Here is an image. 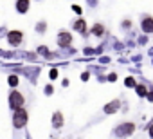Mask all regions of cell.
I'll return each mask as SVG.
<instances>
[{
	"label": "cell",
	"mask_w": 153,
	"mask_h": 139,
	"mask_svg": "<svg viewBox=\"0 0 153 139\" xmlns=\"http://www.w3.org/2000/svg\"><path fill=\"white\" fill-rule=\"evenodd\" d=\"M27 117H29V114H27V110L24 107L18 108V110H15L13 112V125H15V128H22L27 123Z\"/></svg>",
	"instance_id": "obj_1"
},
{
	"label": "cell",
	"mask_w": 153,
	"mask_h": 139,
	"mask_svg": "<svg viewBox=\"0 0 153 139\" xmlns=\"http://www.w3.org/2000/svg\"><path fill=\"white\" fill-rule=\"evenodd\" d=\"M133 130H135V123H131V121H126V123H121L115 130H114V134L117 135V137H128L130 134H133Z\"/></svg>",
	"instance_id": "obj_2"
},
{
	"label": "cell",
	"mask_w": 153,
	"mask_h": 139,
	"mask_svg": "<svg viewBox=\"0 0 153 139\" xmlns=\"http://www.w3.org/2000/svg\"><path fill=\"white\" fill-rule=\"evenodd\" d=\"M9 107L13 108V112L24 107V96H22V92H18V90H13V92L9 94Z\"/></svg>",
	"instance_id": "obj_3"
},
{
	"label": "cell",
	"mask_w": 153,
	"mask_h": 139,
	"mask_svg": "<svg viewBox=\"0 0 153 139\" xmlns=\"http://www.w3.org/2000/svg\"><path fill=\"white\" fill-rule=\"evenodd\" d=\"M6 38H7V42H9L11 47H18L22 43V40H24V33L18 31V29H15V31H9Z\"/></svg>",
	"instance_id": "obj_4"
},
{
	"label": "cell",
	"mask_w": 153,
	"mask_h": 139,
	"mask_svg": "<svg viewBox=\"0 0 153 139\" xmlns=\"http://www.w3.org/2000/svg\"><path fill=\"white\" fill-rule=\"evenodd\" d=\"M56 42H58V45H59V47H68V45L72 43V34H70L68 31H61V33L58 34Z\"/></svg>",
	"instance_id": "obj_5"
},
{
	"label": "cell",
	"mask_w": 153,
	"mask_h": 139,
	"mask_svg": "<svg viewBox=\"0 0 153 139\" xmlns=\"http://www.w3.org/2000/svg\"><path fill=\"white\" fill-rule=\"evenodd\" d=\"M15 9L20 15L29 13V9H31V0H16V2H15Z\"/></svg>",
	"instance_id": "obj_6"
},
{
	"label": "cell",
	"mask_w": 153,
	"mask_h": 139,
	"mask_svg": "<svg viewBox=\"0 0 153 139\" xmlns=\"http://www.w3.org/2000/svg\"><path fill=\"white\" fill-rule=\"evenodd\" d=\"M140 29H142L144 33H153V16L144 15L142 20H140Z\"/></svg>",
	"instance_id": "obj_7"
},
{
	"label": "cell",
	"mask_w": 153,
	"mask_h": 139,
	"mask_svg": "<svg viewBox=\"0 0 153 139\" xmlns=\"http://www.w3.org/2000/svg\"><path fill=\"white\" fill-rule=\"evenodd\" d=\"M72 29H74V31H78V33H81L83 36H87V34H88V29H87V22H85L83 18L76 20V22L72 24Z\"/></svg>",
	"instance_id": "obj_8"
},
{
	"label": "cell",
	"mask_w": 153,
	"mask_h": 139,
	"mask_svg": "<svg viewBox=\"0 0 153 139\" xmlns=\"http://www.w3.org/2000/svg\"><path fill=\"white\" fill-rule=\"evenodd\" d=\"M119 107H121V101H119V99H114V101L106 103L103 110H105V114H115V112L119 110Z\"/></svg>",
	"instance_id": "obj_9"
},
{
	"label": "cell",
	"mask_w": 153,
	"mask_h": 139,
	"mask_svg": "<svg viewBox=\"0 0 153 139\" xmlns=\"http://www.w3.org/2000/svg\"><path fill=\"white\" fill-rule=\"evenodd\" d=\"M52 126L54 128H61L63 126V114L61 112H54L52 114Z\"/></svg>",
	"instance_id": "obj_10"
},
{
	"label": "cell",
	"mask_w": 153,
	"mask_h": 139,
	"mask_svg": "<svg viewBox=\"0 0 153 139\" xmlns=\"http://www.w3.org/2000/svg\"><path fill=\"white\" fill-rule=\"evenodd\" d=\"M90 33H92L94 36H103V34H105V27H103L101 24H94L92 29H90Z\"/></svg>",
	"instance_id": "obj_11"
},
{
	"label": "cell",
	"mask_w": 153,
	"mask_h": 139,
	"mask_svg": "<svg viewBox=\"0 0 153 139\" xmlns=\"http://www.w3.org/2000/svg\"><path fill=\"white\" fill-rule=\"evenodd\" d=\"M135 92H137V96H139V98H148V94H149V92H148V89H146L142 83H140V85H137Z\"/></svg>",
	"instance_id": "obj_12"
},
{
	"label": "cell",
	"mask_w": 153,
	"mask_h": 139,
	"mask_svg": "<svg viewBox=\"0 0 153 139\" xmlns=\"http://www.w3.org/2000/svg\"><path fill=\"white\" fill-rule=\"evenodd\" d=\"M45 31H47V22H45V20H40V22L36 24V33H38V34H43Z\"/></svg>",
	"instance_id": "obj_13"
},
{
	"label": "cell",
	"mask_w": 153,
	"mask_h": 139,
	"mask_svg": "<svg viewBox=\"0 0 153 139\" xmlns=\"http://www.w3.org/2000/svg\"><path fill=\"white\" fill-rule=\"evenodd\" d=\"M124 85H126L128 89H130V87H131V89H137V85H139V83L135 81V78H133V76H128V78L124 80Z\"/></svg>",
	"instance_id": "obj_14"
},
{
	"label": "cell",
	"mask_w": 153,
	"mask_h": 139,
	"mask_svg": "<svg viewBox=\"0 0 153 139\" xmlns=\"http://www.w3.org/2000/svg\"><path fill=\"white\" fill-rule=\"evenodd\" d=\"M38 54H42V56H47V58H51V56H52L45 45H40V47H38Z\"/></svg>",
	"instance_id": "obj_15"
},
{
	"label": "cell",
	"mask_w": 153,
	"mask_h": 139,
	"mask_svg": "<svg viewBox=\"0 0 153 139\" xmlns=\"http://www.w3.org/2000/svg\"><path fill=\"white\" fill-rule=\"evenodd\" d=\"M7 81H9V85H11V87H16V85H18V81H20V80H18V76H16V74H11V76H9V80H7Z\"/></svg>",
	"instance_id": "obj_16"
},
{
	"label": "cell",
	"mask_w": 153,
	"mask_h": 139,
	"mask_svg": "<svg viewBox=\"0 0 153 139\" xmlns=\"http://www.w3.org/2000/svg\"><path fill=\"white\" fill-rule=\"evenodd\" d=\"M121 27H123V29H131V20L124 18V20H123V24H121Z\"/></svg>",
	"instance_id": "obj_17"
},
{
	"label": "cell",
	"mask_w": 153,
	"mask_h": 139,
	"mask_svg": "<svg viewBox=\"0 0 153 139\" xmlns=\"http://www.w3.org/2000/svg\"><path fill=\"white\" fill-rule=\"evenodd\" d=\"M72 11H74L76 15H81V13H83V9H81V6H78V4H72Z\"/></svg>",
	"instance_id": "obj_18"
},
{
	"label": "cell",
	"mask_w": 153,
	"mask_h": 139,
	"mask_svg": "<svg viewBox=\"0 0 153 139\" xmlns=\"http://www.w3.org/2000/svg\"><path fill=\"white\" fill-rule=\"evenodd\" d=\"M49 78H51V80H56V78H58V69H51Z\"/></svg>",
	"instance_id": "obj_19"
},
{
	"label": "cell",
	"mask_w": 153,
	"mask_h": 139,
	"mask_svg": "<svg viewBox=\"0 0 153 139\" xmlns=\"http://www.w3.org/2000/svg\"><path fill=\"white\" fill-rule=\"evenodd\" d=\"M87 4H88V7H97L99 0H87Z\"/></svg>",
	"instance_id": "obj_20"
},
{
	"label": "cell",
	"mask_w": 153,
	"mask_h": 139,
	"mask_svg": "<svg viewBox=\"0 0 153 139\" xmlns=\"http://www.w3.org/2000/svg\"><path fill=\"white\" fill-rule=\"evenodd\" d=\"M88 78H90L88 72H83V74H81V81H88Z\"/></svg>",
	"instance_id": "obj_21"
},
{
	"label": "cell",
	"mask_w": 153,
	"mask_h": 139,
	"mask_svg": "<svg viewBox=\"0 0 153 139\" xmlns=\"http://www.w3.org/2000/svg\"><path fill=\"white\" fill-rule=\"evenodd\" d=\"M115 80H117V74H115V72H112V74L108 76V81H112V83H114Z\"/></svg>",
	"instance_id": "obj_22"
},
{
	"label": "cell",
	"mask_w": 153,
	"mask_h": 139,
	"mask_svg": "<svg viewBox=\"0 0 153 139\" xmlns=\"http://www.w3.org/2000/svg\"><path fill=\"white\" fill-rule=\"evenodd\" d=\"M45 94H47V96L52 94V85H47V87H45Z\"/></svg>",
	"instance_id": "obj_23"
},
{
	"label": "cell",
	"mask_w": 153,
	"mask_h": 139,
	"mask_svg": "<svg viewBox=\"0 0 153 139\" xmlns=\"http://www.w3.org/2000/svg\"><path fill=\"white\" fill-rule=\"evenodd\" d=\"M148 42V38L146 36H142V38H139V43H146Z\"/></svg>",
	"instance_id": "obj_24"
},
{
	"label": "cell",
	"mask_w": 153,
	"mask_h": 139,
	"mask_svg": "<svg viewBox=\"0 0 153 139\" xmlns=\"http://www.w3.org/2000/svg\"><path fill=\"white\" fill-rule=\"evenodd\" d=\"M148 101H153V90H149V94H148Z\"/></svg>",
	"instance_id": "obj_25"
},
{
	"label": "cell",
	"mask_w": 153,
	"mask_h": 139,
	"mask_svg": "<svg viewBox=\"0 0 153 139\" xmlns=\"http://www.w3.org/2000/svg\"><path fill=\"white\" fill-rule=\"evenodd\" d=\"M92 52H94V49H90V47H88V49H85V54H92Z\"/></svg>",
	"instance_id": "obj_26"
},
{
	"label": "cell",
	"mask_w": 153,
	"mask_h": 139,
	"mask_svg": "<svg viewBox=\"0 0 153 139\" xmlns=\"http://www.w3.org/2000/svg\"><path fill=\"white\" fill-rule=\"evenodd\" d=\"M149 137L153 139V123H151V126H149Z\"/></svg>",
	"instance_id": "obj_27"
},
{
	"label": "cell",
	"mask_w": 153,
	"mask_h": 139,
	"mask_svg": "<svg viewBox=\"0 0 153 139\" xmlns=\"http://www.w3.org/2000/svg\"><path fill=\"white\" fill-rule=\"evenodd\" d=\"M38 2H42V0H38Z\"/></svg>",
	"instance_id": "obj_28"
}]
</instances>
